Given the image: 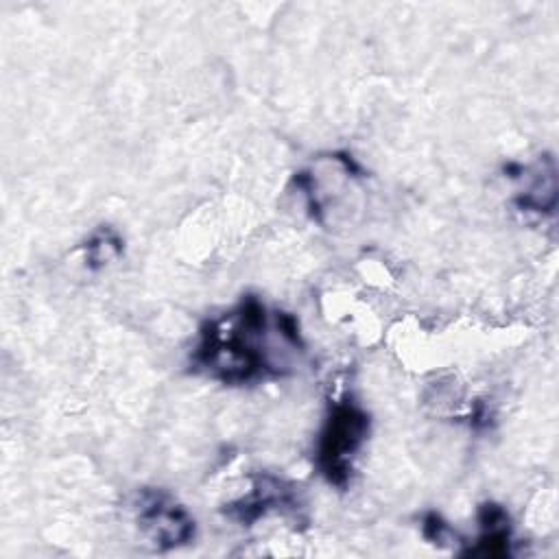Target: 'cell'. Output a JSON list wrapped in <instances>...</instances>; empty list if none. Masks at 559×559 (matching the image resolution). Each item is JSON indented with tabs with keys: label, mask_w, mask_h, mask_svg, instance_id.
Segmentation results:
<instances>
[{
	"label": "cell",
	"mask_w": 559,
	"mask_h": 559,
	"mask_svg": "<svg viewBox=\"0 0 559 559\" xmlns=\"http://www.w3.org/2000/svg\"><path fill=\"white\" fill-rule=\"evenodd\" d=\"M277 312H269L255 295H245L229 312L210 319L199 330L192 365L223 384H249L280 378L286 367L271 358L264 343L275 328Z\"/></svg>",
	"instance_id": "1"
},
{
	"label": "cell",
	"mask_w": 559,
	"mask_h": 559,
	"mask_svg": "<svg viewBox=\"0 0 559 559\" xmlns=\"http://www.w3.org/2000/svg\"><path fill=\"white\" fill-rule=\"evenodd\" d=\"M369 426V413L354 397L330 404L317 441V469L330 485L343 489L349 483L354 456L365 445Z\"/></svg>",
	"instance_id": "2"
},
{
	"label": "cell",
	"mask_w": 559,
	"mask_h": 559,
	"mask_svg": "<svg viewBox=\"0 0 559 559\" xmlns=\"http://www.w3.org/2000/svg\"><path fill=\"white\" fill-rule=\"evenodd\" d=\"M135 507L138 526L157 550H173L194 539V518L168 491L142 489Z\"/></svg>",
	"instance_id": "3"
},
{
	"label": "cell",
	"mask_w": 559,
	"mask_h": 559,
	"mask_svg": "<svg viewBox=\"0 0 559 559\" xmlns=\"http://www.w3.org/2000/svg\"><path fill=\"white\" fill-rule=\"evenodd\" d=\"M282 509H297L293 487L271 474H258L253 476L251 491L225 504L223 513L242 526H251L253 522L269 515L271 511H282Z\"/></svg>",
	"instance_id": "4"
},
{
	"label": "cell",
	"mask_w": 559,
	"mask_h": 559,
	"mask_svg": "<svg viewBox=\"0 0 559 559\" xmlns=\"http://www.w3.org/2000/svg\"><path fill=\"white\" fill-rule=\"evenodd\" d=\"M480 535L474 546L459 550L461 555H480V557H509L511 555V520L502 504L483 502L478 507Z\"/></svg>",
	"instance_id": "5"
},
{
	"label": "cell",
	"mask_w": 559,
	"mask_h": 559,
	"mask_svg": "<svg viewBox=\"0 0 559 559\" xmlns=\"http://www.w3.org/2000/svg\"><path fill=\"white\" fill-rule=\"evenodd\" d=\"M522 175L528 177V186L513 199L522 212L552 214L557 205V170L550 155H542L533 166L531 175L522 168Z\"/></svg>",
	"instance_id": "6"
},
{
	"label": "cell",
	"mask_w": 559,
	"mask_h": 559,
	"mask_svg": "<svg viewBox=\"0 0 559 559\" xmlns=\"http://www.w3.org/2000/svg\"><path fill=\"white\" fill-rule=\"evenodd\" d=\"M85 264L96 271L122 255V238L107 225H100L85 242Z\"/></svg>",
	"instance_id": "7"
},
{
	"label": "cell",
	"mask_w": 559,
	"mask_h": 559,
	"mask_svg": "<svg viewBox=\"0 0 559 559\" xmlns=\"http://www.w3.org/2000/svg\"><path fill=\"white\" fill-rule=\"evenodd\" d=\"M421 533L426 539L435 542V544H445L448 539L454 537V531L450 528V524L435 511H428L421 520Z\"/></svg>",
	"instance_id": "8"
}]
</instances>
